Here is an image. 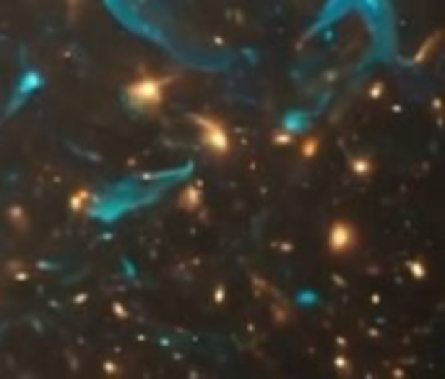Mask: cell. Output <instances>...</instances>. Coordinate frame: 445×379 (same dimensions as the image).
I'll return each instance as SVG.
<instances>
[{"mask_svg":"<svg viewBox=\"0 0 445 379\" xmlns=\"http://www.w3.org/2000/svg\"><path fill=\"white\" fill-rule=\"evenodd\" d=\"M170 81L167 78H154V76H146V78H138L135 83H131L128 88V99L133 107L138 110H154L164 102V88H167Z\"/></svg>","mask_w":445,"mask_h":379,"instance_id":"obj_1","label":"cell"},{"mask_svg":"<svg viewBox=\"0 0 445 379\" xmlns=\"http://www.w3.org/2000/svg\"><path fill=\"white\" fill-rule=\"evenodd\" d=\"M193 120L200 128V140H203V146L214 153V156H227V153H230V133H227V128H224L216 117L198 115V117H193Z\"/></svg>","mask_w":445,"mask_h":379,"instance_id":"obj_2","label":"cell"},{"mask_svg":"<svg viewBox=\"0 0 445 379\" xmlns=\"http://www.w3.org/2000/svg\"><path fill=\"white\" fill-rule=\"evenodd\" d=\"M328 244H331V249H334L336 255H347L349 249L357 244L354 227L347 224V221H336L334 227H331V232H328Z\"/></svg>","mask_w":445,"mask_h":379,"instance_id":"obj_3","label":"cell"},{"mask_svg":"<svg viewBox=\"0 0 445 379\" xmlns=\"http://www.w3.org/2000/svg\"><path fill=\"white\" fill-rule=\"evenodd\" d=\"M91 200H94V195H91L89 190H78L76 195H71V208L76 213H83L91 205Z\"/></svg>","mask_w":445,"mask_h":379,"instance_id":"obj_4","label":"cell"},{"mask_svg":"<svg viewBox=\"0 0 445 379\" xmlns=\"http://www.w3.org/2000/svg\"><path fill=\"white\" fill-rule=\"evenodd\" d=\"M198 203H200V190L195 187V185H190V187L180 195V205L188 208V211H193V208H198Z\"/></svg>","mask_w":445,"mask_h":379,"instance_id":"obj_5","label":"cell"},{"mask_svg":"<svg viewBox=\"0 0 445 379\" xmlns=\"http://www.w3.org/2000/svg\"><path fill=\"white\" fill-rule=\"evenodd\" d=\"M318 146H320V140H315V138H307V140H302V156L305 159H312L315 156V151H318Z\"/></svg>","mask_w":445,"mask_h":379,"instance_id":"obj_6","label":"cell"},{"mask_svg":"<svg viewBox=\"0 0 445 379\" xmlns=\"http://www.w3.org/2000/svg\"><path fill=\"white\" fill-rule=\"evenodd\" d=\"M354 169L359 172V175H367V172H370V161H367V159H354Z\"/></svg>","mask_w":445,"mask_h":379,"instance_id":"obj_7","label":"cell"}]
</instances>
